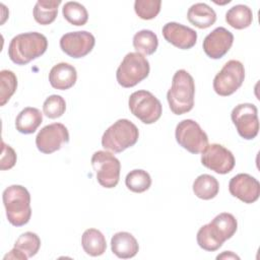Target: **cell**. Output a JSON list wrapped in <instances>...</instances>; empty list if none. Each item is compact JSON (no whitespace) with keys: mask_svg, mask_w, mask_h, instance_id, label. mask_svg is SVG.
I'll return each instance as SVG.
<instances>
[{"mask_svg":"<svg viewBox=\"0 0 260 260\" xmlns=\"http://www.w3.org/2000/svg\"><path fill=\"white\" fill-rule=\"evenodd\" d=\"M48 48L47 38L38 31L15 36L8 47L10 60L17 65H25L41 57Z\"/></svg>","mask_w":260,"mask_h":260,"instance_id":"cell-1","label":"cell"},{"mask_svg":"<svg viewBox=\"0 0 260 260\" xmlns=\"http://www.w3.org/2000/svg\"><path fill=\"white\" fill-rule=\"evenodd\" d=\"M195 83L189 72L177 70L172 79V86L168 90L167 100L171 111L175 115H183L194 107Z\"/></svg>","mask_w":260,"mask_h":260,"instance_id":"cell-2","label":"cell"},{"mask_svg":"<svg viewBox=\"0 0 260 260\" xmlns=\"http://www.w3.org/2000/svg\"><path fill=\"white\" fill-rule=\"evenodd\" d=\"M3 204L8 221L14 226L26 224L31 216L30 194L20 185L7 187L2 194Z\"/></svg>","mask_w":260,"mask_h":260,"instance_id":"cell-3","label":"cell"},{"mask_svg":"<svg viewBox=\"0 0 260 260\" xmlns=\"http://www.w3.org/2000/svg\"><path fill=\"white\" fill-rule=\"evenodd\" d=\"M139 137L135 124L127 119H119L103 134L102 146L105 149L120 153L133 146Z\"/></svg>","mask_w":260,"mask_h":260,"instance_id":"cell-4","label":"cell"},{"mask_svg":"<svg viewBox=\"0 0 260 260\" xmlns=\"http://www.w3.org/2000/svg\"><path fill=\"white\" fill-rule=\"evenodd\" d=\"M149 62L142 54L130 52L119 65L116 78L121 86L129 88L145 79L149 74Z\"/></svg>","mask_w":260,"mask_h":260,"instance_id":"cell-5","label":"cell"},{"mask_svg":"<svg viewBox=\"0 0 260 260\" xmlns=\"http://www.w3.org/2000/svg\"><path fill=\"white\" fill-rule=\"evenodd\" d=\"M130 112L144 124H153L161 116L162 106L150 91H134L128 101Z\"/></svg>","mask_w":260,"mask_h":260,"instance_id":"cell-6","label":"cell"},{"mask_svg":"<svg viewBox=\"0 0 260 260\" xmlns=\"http://www.w3.org/2000/svg\"><path fill=\"white\" fill-rule=\"evenodd\" d=\"M91 166L101 186L111 189L117 186L120 179V160L111 152L98 150L91 156Z\"/></svg>","mask_w":260,"mask_h":260,"instance_id":"cell-7","label":"cell"},{"mask_svg":"<svg viewBox=\"0 0 260 260\" xmlns=\"http://www.w3.org/2000/svg\"><path fill=\"white\" fill-rule=\"evenodd\" d=\"M176 140L180 146L191 153H200L208 145L207 134L200 125L191 119L179 122L175 131Z\"/></svg>","mask_w":260,"mask_h":260,"instance_id":"cell-8","label":"cell"},{"mask_svg":"<svg viewBox=\"0 0 260 260\" xmlns=\"http://www.w3.org/2000/svg\"><path fill=\"white\" fill-rule=\"evenodd\" d=\"M245 79L244 65L238 60L228 61L213 79V89L221 96L236 92Z\"/></svg>","mask_w":260,"mask_h":260,"instance_id":"cell-9","label":"cell"},{"mask_svg":"<svg viewBox=\"0 0 260 260\" xmlns=\"http://www.w3.org/2000/svg\"><path fill=\"white\" fill-rule=\"evenodd\" d=\"M231 118L242 138L251 140L258 135L259 119L255 105L244 103L236 106L232 111Z\"/></svg>","mask_w":260,"mask_h":260,"instance_id":"cell-10","label":"cell"},{"mask_svg":"<svg viewBox=\"0 0 260 260\" xmlns=\"http://www.w3.org/2000/svg\"><path fill=\"white\" fill-rule=\"evenodd\" d=\"M201 164L220 175L230 173L236 164L231 150L218 143L208 144L201 154Z\"/></svg>","mask_w":260,"mask_h":260,"instance_id":"cell-11","label":"cell"},{"mask_svg":"<svg viewBox=\"0 0 260 260\" xmlns=\"http://www.w3.org/2000/svg\"><path fill=\"white\" fill-rule=\"evenodd\" d=\"M68 129L61 123H53L45 126L40 130L36 137V145L38 149L46 154L59 150L62 145L68 143Z\"/></svg>","mask_w":260,"mask_h":260,"instance_id":"cell-12","label":"cell"},{"mask_svg":"<svg viewBox=\"0 0 260 260\" xmlns=\"http://www.w3.org/2000/svg\"><path fill=\"white\" fill-rule=\"evenodd\" d=\"M95 44L93 35L86 30L70 31L60 39V48L69 57L78 59L89 54Z\"/></svg>","mask_w":260,"mask_h":260,"instance_id":"cell-13","label":"cell"},{"mask_svg":"<svg viewBox=\"0 0 260 260\" xmlns=\"http://www.w3.org/2000/svg\"><path fill=\"white\" fill-rule=\"evenodd\" d=\"M229 190L234 197L250 204L257 201L260 196V183L251 175L241 173L231 179Z\"/></svg>","mask_w":260,"mask_h":260,"instance_id":"cell-14","label":"cell"},{"mask_svg":"<svg viewBox=\"0 0 260 260\" xmlns=\"http://www.w3.org/2000/svg\"><path fill=\"white\" fill-rule=\"evenodd\" d=\"M234 43V35L226 28L219 26L208 34L203 41V51L211 59L222 58Z\"/></svg>","mask_w":260,"mask_h":260,"instance_id":"cell-15","label":"cell"},{"mask_svg":"<svg viewBox=\"0 0 260 260\" xmlns=\"http://www.w3.org/2000/svg\"><path fill=\"white\" fill-rule=\"evenodd\" d=\"M162 36L167 42L181 50H189L197 42V32L178 22H168L162 27Z\"/></svg>","mask_w":260,"mask_h":260,"instance_id":"cell-16","label":"cell"},{"mask_svg":"<svg viewBox=\"0 0 260 260\" xmlns=\"http://www.w3.org/2000/svg\"><path fill=\"white\" fill-rule=\"evenodd\" d=\"M41 247V239L32 232H25L21 234L14 243L13 249L4 256L6 259L26 260L35 256Z\"/></svg>","mask_w":260,"mask_h":260,"instance_id":"cell-17","label":"cell"},{"mask_svg":"<svg viewBox=\"0 0 260 260\" xmlns=\"http://www.w3.org/2000/svg\"><path fill=\"white\" fill-rule=\"evenodd\" d=\"M77 79V72L73 65L65 62L58 63L52 67L49 73L50 84L60 90L72 87Z\"/></svg>","mask_w":260,"mask_h":260,"instance_id":"cell-18","label":"cell"},{"mask_svg":"<svg viewBox=\"0 0 260 260\" xmlns=\"http://www.w3.org/2000/svg\"><path fill=\"white\" fill-rule=\"evenodd\" d=\"M111 249L118 258L129 259L137 254L139 245L132 234L128 232H119L114 234L111 239Z\"/></svg>","mask_w":260,"mask_h":260,"instance_id":"cell-19","label":"cell"},{"mask_svg":"<svg viewBox=\"0 0 260 260\" xmlns=\"http://www.w3.org/2000/svg\"><path fill=\"white\" fill-rule=\"evenodd\" d=\"M196 239L199 247L209 252L218 250L226 241L221 231L211 221L199 229Z\"/></svg>","mask_w":260,"mask_h":260,"instance_id":"cell-20","label":"cell"},{"mask_svg":"<svg viewBox=\"0 0 260 260\" xmlns=\"http://www.w3.org/2000/svg\"><path fill=\"white\" fill-rule=\"evenodd\" d=\"M187 18L194 26L204 29L211 26L216 20L215 11L206 3H195L193 4L188 12Z\"/></svg>","mask_w":260,"mask_h":260,"instance_id":"cell-21","label":"cell"},{"mask_svg":"<svg viewBox=\"0 0 260 260\" xmlns=\"http://www.w3.org/2000/svg\"><path fill=\"white\" fill-rule=\"evenodd\" d=\"M43 122V114L37 108L26 107L17 115L15 127L19 133L31 134Z\"/></svg>","mask_w":260,"mask_h":260,"instance_id":"cell-22","label":"cell"},{"mask_svg":"<svg viewBox=\"0 0 260 260\" xmlns=\"http://www.w3.org/2000/svg\"><path fill=\"white\" fill-rule=\"evenodd\" d=\"M81 245L84 252L92 257L103 255L107 249L106 238L96 229H87L84 231L81 237Z\"/></svg>","mask_w":260,"mask_h":260,"instance_id":"cell-23","label":"cell"},{"mask_svg":"<svg viewBox=\"0 0 260 260\" xmlns=\"http://www.w3.org/2000/svg\"><path fill=\"white\" fill-rule=\"evenodd\" d=\"M61 0H39L35 4L32 15L35 20L42 24L47 25L52 23L58 14V7Z\"/></svg>","mask_w":260,"mask_h":260,"instance_id":"cell-24","label":"cell"},{"mask_svg":"<svg viewBox=\"0 0 260 260\" xmlns=\"http://www.w3.org/2000/svg\"><path fill=\"white\" fill-rule=\"evenodd\" d=\"M225 21L236 29L247 28L253 21L252 9L244 4L235 5L226 11Z\"/></svg>","mask_w":260,"mask_h":260,"instance_id":"cell-25","label":"cell"},{"mask_svg":"<svg viewBox=\"0 0 260 260\" xmlns=\"http://www.w3.org/2000/svg\"><path fill=\"white\" fill-rule=\"evenodd\" d=\"M192 188L194 194L198 198L203 200H210L218 194L219 184L213 176L203 174L195 179Z\"/></svg>","mask_w":260,"mask_h":260,"instance_id":"cell-26","label":"cell"},{"mask_svg":"<svg viewBox=\"0 0 260 260\" xmlns=\"http://www.w3.org/2000/svg\"><path fill=\"white\" fill-rule=\"evenodd\" d=\"M158 46L156 35L149 29L137 31L133 37V47L137 53L143 55H152Z\"/></svg>","mask_w":260,"mask_h":260,"instance_id":"cell-27","label":"cell"},{"mask_svg":"<svg viewBox=\"0 0 260 260\" xmlns=\"http://www.w3.org/2000/svg\"><path fill=\"white\" fill-rule=\"evenodd\" d=\"M64 18L72 25L81 26L88 20V12L86 8L76 1L66 2L62 8Z\"/></svg>","mask_w":260,"mask_h":260,"instance_id":"cell-28","label":"cell"},{"mask_svg":"<svg viewBox=\"0 0 260 260\" xmlns=\"http://www.w3.org/2000/svg\"><path fill=\"white\" fill-rule=\"evenodd\" d=\"M125 184L130 191L142 193L149 189L151 185V178L144 170H133L127 174Z\"/></svg>","mask_w":260,"mask_h":260,"instance_id":"cell-29","label":"cell"},{"mask_svg":"<svg viewBox=\"0 0 260 260\" xmlns=\"http://www.w3.org/2000/svg\"><path fill=\"white\" fill-rule=\"evenodd\" d=\"M0 106H4L16 90L17 78L12 71L4 69L0 72Z\"/></svg>","mask_w":260,"mask_h":260,"instance_id":"cell-30","label":"cell"},{"mask_svg":"<svg viewBox=\"0 0 260 260\" xmlns=\"http://www.w3.org/2000/svg\"><path fill=\"white\" fill-rule=\"evenodd\" d=\"M161 1L159 0H136L134 2V10L138 17L149 20L159 13Z\"/></svg>","mask_w":260,"mask_h":260,"instance_id":"cell-31","label":"cell"},{"mask_svg":"<svg viewBox=\"0 0 260 260\" xmlns=\"http://www.w3.org/2000/svg\"><path fill=\"white\" fill-rule=\"evenodd\" d=\"M66 110V102L59 94H52L48 96L43 104V112L45 116L50 119L61 117Z\"/></svg>","mask_w":260,"mask_h":260,"instance_id":"cell-32","label":"cell"},{"mask_svg":"<svg viewBox=\"0 0 260 260\" xmlns=\"http://www.w3.org/2000/svg\"><path fill=\"white\" fill-rule=\"evenodd\" d=\"M17 156L14 149L2 141V152H1V159H0V170L6 171L14 167L16 162Z\"/></svg>","mask_w":260,"mask_h":260,"instance_id":"cell-33","label":"cell"},{"mask_svg":"<svg viewBox=\"0 0 260 260\" xmlns=\"http://www.w3.org/2000/svg\"><path fill=\"white\" fill-rule=\"evenodd\" d=\"M216 259H240V257L231 251H224L221 254L217 255Z\"/></svg>","mask_w":260,"mask_h":260,"instance_id":"cell-34","label":"cell"}]
</instances>
